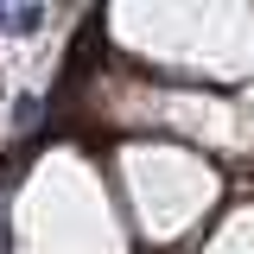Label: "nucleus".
I'll return each instance as SVG.
<instances>
[{"instance_id": "3", "label": "nucleus", "mask_w": 254, "mask_h": 254, "mask_svg": "<svg viewBox=\"0 0 254 254\" xmlns=\"http://www.w3.org/2000/svg\"><path fill=\"white\" fill-rule=\"evenodd\" d=\"M203 254H254V203H235L216 222V235L203 242Z\"/></svg>"}, {"instance_id": "1", "label": "nucleus", "mask_w": 254, "mask_h": 254, "mask_svg": "<svg viewBox=\"0 0 254 254\" xmlns=\"http://www.w3.org/2000/svg\"><path fill=\"white\" fill-rule=\"evenodd\" d=\"M108 32L133 58L190 76H254V13L242 6H121Z\"/></svg>"}, {"instance_id": "2", "label": "nucleus", "mask_w": 254, "mask_h": 254, "mask_svg": "<svg viewBox=\"0 0 254 254\" xmlns=\"http://www.w3.org/2000/svg\"><path fill=\"white\" fill-rule=\"evenodd\" d=\"M115 172L127 185V203H133V222H140L146 242L190 235L222 197L216 165L197 146H185V140H127L121 159H115Z\"/></svg>"}]
</instances>
